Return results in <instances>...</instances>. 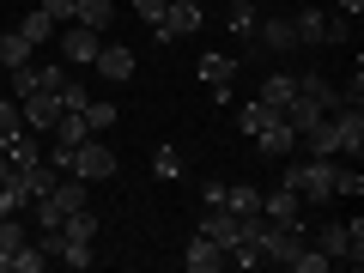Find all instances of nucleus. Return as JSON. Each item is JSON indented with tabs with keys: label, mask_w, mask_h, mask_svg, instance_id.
Masks as SVG:
<instances>
[{
	"label": "nucleus",
	"mask_w": 364,
	"mask_h": 273,
	"mask_svg": "<svg viewBox=\"0 0 364 273\" xmlns=\"http://www.w3.org/2000/svg\"><path fill=\"white\" fill-rule=\"evenodd\" d=\"M279 182L291 195H304V207H322V200H334V158H286Z\"/></svg>",
	"instance_id": "1"
},
{
	"label": "nucleus",
	"mask_w": 364,
	"mask_h": 273,
	"mask_svg": "<svg viewBox=\"0 0 364 273\" xmlns=\"http://www.w3.org/2000/svg\"><path fill=\"white\" fill-rule=\"evenodd\" d=\"M73 170L79 182H109L116 176V152H109V134H85V140L73 146Z\"/></svg>",
	"instance_id": "2"
},
{
	"label": "nucleus",
	"mask_w": 364,
	"mask_h": 273,
	"mask_svg": "<svg viewBox=\"0 0 364 273\" xmlns=\"http://www.w3.org/2000/svg\"><path fill=\"white\" fill-rule=\"evenodd\" d=\"M291 31H298V43H346L352 37V18L304 6V13H291Z\"/></svg>",
	"instance_id": "3"
},
{
	"label": "nucleus",
	"mask_w": 364,
	"mask_h": 273,
	"mask_svg": "<svg viewBox=\"0 0 364 273\" xmlns=\"http://www.w3.org/2000/svg\"><path fill=\"white\" fill-rule=\"evenodd\" d=\"M328 122H334V152H340V158H358V152H364V104L328 109Z\"/></svg>",
	"instance_id": "4"
},
{
	"label": "nucleus",
	"mask_w": 364,
	"mask_h": 273,
	"mask_svg": "<svg viewBox=\"0 0 364 273\" xmlns=\"http://www.w3.org/2000/svg\"><path fill=\"white\" fill-rule=\"evenodd\" d=\"M200 18H207L200 6H188V0H170L164 18L152 25V37H158V43H182V37H195V31H200Z\"/></svg>",
	"instance_id": "5"
},
{
	"label": "nucleus",
	"mask_w": 364,
	"mask_h": 273,
	"mask_svg": "<svg viewBox=\"0 0 364 273\" xmlns=\"http://www.w3.org/2000/svg\"><path fill=\"white\" fill-rule=\"evenodd\" d=\"M249 140H255V152H261V158H291V152H298V128H291L286 116L261 122V128L249 134Z\"/></svg>",
	"instance_id": "6"
},
{
	"label": "nucleus",
	"mask_w": 364,
	"mask_h": 273,
	"mask_svg": "<svg viewBox=\"0 0 364 273\" xmlns=\"http://www.w3.org/2000/svg\"><path fill=\"white\" fill-rule=\"evenodd\" d=\"M18 116H25L31 134H49L55 116H61V97H55V91H25V97H18Z\"/></svg>",
	"instance_id": "7"
},
{
	"label": "nucleus",
	"mask_w": 364,
	"mask_h": 273,
	"mask_svg": "<svg viewBox=\"0 0 364 273\" xmlns=\"http://www.w3.org/2000/svg\"><path fill=\"white\" fill-rule=\"evenodd\" d=\"M91 73H104L109 85L134 79V49H128V43H97V61H91Z\"/></svg>",
	"instance_id": "8"
},
{
	"label": "nucleus",
	"mask_w": 364,
	"mask_h": 273,
	"mask_svg": "<svg viewBox=\"0 0 364 273\" xmlns=\"http://www.w3.org/2000/svg\"><path fill=\"white\" fill-rule=\"evenodd\" d=\"M231 79H237V55H200V85H213L219 104H231Z\"/></svg>",
	"instance_id": "9"
},
{
	"label": "nucleus",
	"mask_w": 364,
	"mask_h": 273,
	"mask_svg": "<svg viewBox=\"0 0 364 273\" xmlns=\"http://www.w3.org/2000/svg\"><path fill=\"white\" fill-rule=\"evenodd\" d=\"M261 219H273V225H298V219H304V195H291L286 182H279L273 195H261Z\"/></svg>",
	"instance_id": "10"
},
{
	"label": "nucleus",
	"mask_w": 364,
	"mask_h": 273,
	"mask_svg": "<svg viewBox=\"0 0 364 273\" xmlns=\"http://www.w3.org/2000/svg\"><path fill=\"white\" fill-rule=\"evenodd\" d=\"M182 267H188V273H219V267H225V249L213 243L207 231H195V243L182 249Z\"/></svg>",
	"instance_id": "11"
},
{
	"label": "nucleus",
	"mask_w": 364,
	"mask_h": 273,
	"mask_svg": "<svg viewBox=\"0 0 364 273\" xmlns=\"http://www.w3.org/2000/svg\"><path fill=\"white\" fill-rule=\"evenodd\" d=\"M97 43H104V37L85 31V25H67V31H61V55H67L73 67H91V61H97Z\"/></svg>",
	"instance_id": "12"
},
{
	"label": "nucleus",
	"mask_w": 364,
	"mask_h": 273,
	"mask_svg": "<svg viewBox=\"0 0 364 273\" xmlns=\"http://www.w3.org/2000/svg\"><path fill=\"white\" fill-rule=\"evenodd\" d=\"M298 97L310 109H322V116H328V109H340V85H328L322 73H298Z\"/></svg>",
	"instance_id": "13"
},
{
	"label": "nucleus",
	"mask_w": 364,
	"mask_h": 273,
	"mask_svg": "<svg viewBox=\"0 0 364 273\" xmlns=\"http://www.w3.org/2000/svg\"><path fill=\"white\" fill-rule=\"evenodd\" d=\"M55 231H61V243H97V213H91V207H73Z\"/></svg>",
	"instance_id": "14"
},
{
	"label": "nucleus",
	"mask_w": 364,
	"mask_h": 273,
	"mask_svg": "<svg viewBox=\"0 0 364 273\" xmlns=\"http://www.w3.org/2000/svg\"><path fill=\"white\" fill-rule=\"evenodd\" d=\"M255 97H261L267 109H286L291 97H298V73H267V79H261V91H255Z\"/></svg>",
	"instance_id": "15"
},
{
	"label": "nucleus",
	"mask_w": 364,
	"mask_h": 273,
	"mask_svg": "<svg viewBox=\"0 0 364 273\" xmlns=\"http://www.w3.org/2000/svg\"><path fill=\"white\" fill-rule=\"evenodd\" d=\"M255 37L267 43L273 55H291V49H298V31H291V18H261V25H255Z\"/></svg>",
	"instance_id": "16"
},
{
	"label": "nucleus",
	"mask_w": 364,
	"mask_h": 273,
	"mask_svg": "<svg viewBox=\"0 0 364 273\" xmlns=\"http://www.w3.org/2000/svg\"><path fill=\"white\" fill-rule=\"evenodd\" d=\"M109 18H116V6H109V0H79V6H73V25L97 31V37L109 31Z\"/></svg>",
	"instance_id": "17"
},
{
	"label": "nucleus",
	"mask_w": 364,
	"mask_h": 273,
	"mask_svg": "<svg viewBox=\"0 0 364 273\" xmlns=\"http://www.w3.org/2000/svg\"><path fill=\"white\" fill-rule=\"evenodd\" d=\"M55 31H61V25H55V18L43 13V6H37V13H25V18H18V37H25L31 49H43V43H49Z\"/></svg>",
	"instance_id": "18"
},
{
	"label": "nucleus",
	"mask_w": 364,
	"mask_h": 273,
	"mask_svg": "<svg viewBox=\"0 0 364 273\" xmlns=\"http://www.w3.org/2000/svg\"><path fill=\"white\" fill-rule=\"evenodd\" d=\"M225 207H231L237 219H249V213H261V195L249 188V182H225Z\"/></svg>",
	"instance_id": "19"
},
{
	"label": "nucleus",
	"mask_w": 364,
	"mask_h": 273,
	"mask_svg": "<svg viewBox=\"0 0 364 273\" xmlns=\"http://www.w3.org/2000/svg\"><path fill=\"white\" fill-rule=\"evenodd\" d=\"M79 116H85V128H91V134H109V128H116V104H109V97H91Z\"/></svg>",
	"instance_id": "20"
},
{
	"label": "nucleus",
	"mask_w": 364,
	"mask_h": 273,
	"mask_svg": "<svg viewBox=\"0 0 364 273\" xmlns=\"http://www.w3.org/2000/svg\"><path fill=\"white\" fill-rule=\"evenodd\" d=\"M225 25H231V37H255V25H261V18H255V6H249V0H237V6H231V13H225Z\"/></svg>",
	"instance_id": "21"
},
{
	"label": "nucleus",
	"mask_w": 364,
	"mask_h": 273,
	"mask_svg": "<svg viewBox=\"0 0 364 273\" xmlns=\"http://www.w3.org/2000/svg\"><path fill=\"white\" fill-rule=\"evenodd\" d=\"M31 55H37V49H31V43L18 37V31H6V37H0V67H25Z\"/></svg>",
	"instance_id": "22"
},
{
	"label": "nucleus",
	"mask_w": 364,
	"mask_h": 273,
	"mask_svg": "<svg viewBox=\"0 0 364 273\" xmlns=\"http://www.w3.org/2000/svg\"><path fill=\"white\" fill-rule=\"evenodd\" d=\"M152 176H158V182H182V158H176V146H158V152H152Z\"/></svg>",
	"instance_id": "23"
},
{
	"label": "nucleus",
	"mask_w": 364,
	"mask_h": 273,
	"mask_svg": "<svg viewBox=\"0 0 364 273\" xmlns=\"http://www.w3.org/2000/svg\"><path fill=\"white\" fill-rule=\"evenodd\" d=\"M18 134H25V116H18L13 97H0V146H13Z\"/></svg>",
	"instance_id": "24"
},
{
	"label": "nucleus",
	"mask_w": 364,
	"mask_h": 273,
	"mask_svg": "<svg viewBox=\"0 0 364 273\" xmlns=\"http://www.w3.org/2000/svg\"><path fill=\"white\" fill-rule=\"evenodd\" d=\"M273 116H279V109H267V104H261V97H249V104L237 109V128H243V134H255L261 122H273Z\"/></svg>",
	"instance_id": "25"
},
{
	"label": "nucleus",
	"mask_w": 364,
	"mask_h": 273,
	"mask_svg": "<svg viewBox=\"0 0 364 273\" xmlns=\"http://www.w3.org/2000/svg\"><path fill=\"white\" fill-rule=\"evenodd\" d=\"M358 195H364V176L346 170V164H334V200H358Z\"/></svg>",
	"instance_id": "26"
},
{
	"label": "nucleus",
	"mask_w": 364,
	"mask_h": 273,
	"mask_svg": "<svg viewBox=\"0 0 364 273\" xmlns=\"http://www.w3.org/2000/svg\"><path fill=\"white\" fill-rule=\"evenodd\" d=\"M43 267H49V255H43L37 243H25V249L13 255V273H43Z\"/></svg>",
	"instance_id": "27"
},
{
	"label": "nucleus",
	"mask_w": 364,
	"mask_h": 273,
	"mask_svg": "<svg viewBox=\"0 0 364 273\" xmlns=\"http://www.w3.org/2000/svg\"><path fill=\"white\" fill-rule=\"evenodd\" d=\"M55 97H61V109H85V104H91V91H85V85H79V79H73V73H67V85H61V91H55Z\"/></svg>",
	"instance_id": "28"
},
{
	"label": "nucleus",
	"mask_w": 364,
	"mask_h": 273,
	"mask_svg": "<svg viewBox=\"0 0 364 273\" xmlns=\"http://www.w3.org/2000/svg\"><path fill=\"white\" fill-rule=\"evenodd\" d=\"M73 6H79V0H43V13H49L55 25H73Z\"/></svg>",
	"instance_id": "29"
},
{
	"label": "nucleus",
	"mask_w": 364,
	"mask_h": 273,
	"mask_svg": "<svg viewBox=\"0 0 364 273\" xmlns=\"http://www.w3.org/2000/svg\"><path fill=\"white\" fill-rule=\"evenodd\" d=\"M164 6H170V0H134V13H140L146 25H158V18H164Z\"/></svg>",
	"instance_id": "30"
},
{
	"label": "nucleus",
	"mask_w": 364,
	"mask_h": 273,
	"mask_svg": "<svg viewBox=\"0 0 364 273\" xmlns=\"http://www.w3.org/2000/svg\"><path fill=\"white\" fill-rule=\"evenodd\" d=\"M219 200H225V182L207 176V182H200V207H219Z\"/></svg>",
	"instance_id": "31"
},
{
	"label": "nucleus",
	"mask_w": 364,
	"mask_h": 273,
	"mask_svg": "<svg viewBox=\"0 0 364 273\" xmlns=\"http://www.w3.org/2000/svg\"><path fill=\"white\" fill-rule=\"evenodd\" d=\"M334 6H340V18H358L364 13V0H334Z\"/></svg>",
	"instance_id": "32"
},
{
	"label": "nucleus",
	"mask_w": 364,
	"mask_h": 273,
	"mask_svg": "<svg viewBox=\"0 0 364 273\" xmlns=\"http://www.w3.org/2000/svg\"><path fill=\"white\" fill-rule=\"evenodd\" d=\"M0 273H13V255H6V249H0Z\"/></svg>",
	"instance_id": "33"
},
{
	"label": "nucleus",
	"mask_w": 364,
	"mask_h": 273,
	"mask_svg": "<svg viewBox=\"0 0 364 273\" xmlns=\"http://www.w3.org/2000/svg\"><path fill=\"white\" fill-rule=\"evenodd\" d=\"M188 6H200V0H188Z\"/></svg>",
	"instance_id": "34"
}]
</instances>
